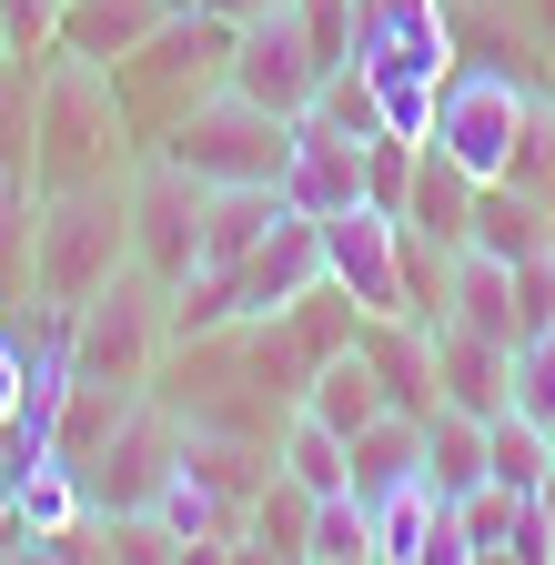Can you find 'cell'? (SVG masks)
Instances as JSON below:
<instances>
[{"label": "cell", "instance_id": "obj_1", "mask_svg": "<svg viewBox=\"0 0 555 565\" xmlns=\"http://www.w3.org/2000/svg\"><path fill=\"white\" fill-rule=\"evenodd\" d=\"M111 273H131V172L41 192V212H31V282H41V303H82Z\"/></svg>", "mask_w": 555, "mask_h": 565}, {"label": "cell", "instance_id": "obj_2", "mask_svg": "<svg viewBox=\"0 0 555 565\" xmlns=\"http://www.w3.org/2000/svg\"><path fill=\"white\" fill-rule=\"evenodd\" d=\"M121 92H111V71L82 61V51H61V71L31 92V182L41 192H72V182H111L121 172Z\"/></svg>", "mask_w": 555, "mask_h": 565}, {"label": "cell", "instance_id": "obj_3", "mask_svg": "<svg viewBox=\"0 0 555 565\" xmlns=\"http://www.w3.org/2000/svg\"><path fill=\"white\" fill-rule=\"evenodd\" d=\"M223 61H233V21L213 11V0H192V11H172L142 51L111 61V92H121V111H142L152 131H172L202 92H223Z\"/></svg>", "mask_w": 555, "mask_h": 565}, {"label": "cell", "instance_id": "obj_4", "mask_svg": "<svg viewBox=\"0 0 555 565\" xmlns=\"http://www.w3.org/2000/svg\"><path fill=\"white\" fill-rule=\"evenodd\" d=\"M162 353H172V303H162V282L131 263L111 273L102 294L72 303V374H102V384H142L162 374Z\"/></svg>", "mask_w": 555, "mask_h": 565}, {"label": "cell", "instance_id": "obj_5", "mask_svg": "<svg viewBox=\"0 0 555 565\" xmlns=\"http://www.w3.org/2000/svg\"><path fill=\"white\" fill-rule=\"evenodd\" d=\"M152 152H172L192 182H284V152H293V121L263 111L243 92H202Z\"/></svg>", "mask_w": 555, "mask_h": 565}, {"label": "cell", "instance_id": "obj_6", "mask_svg": "<svg viewBox=\"0 0 555 565\" xmlns=\"http://www.w3.org/2000/svg\"><path fill=\"white\" fill-rule=\"evenodd\" d=\"M525 111H535V92L515 82V71H495V61H455V71H445V102H435V131H425V141H445V152H455L474 182H505Z\"/></svg>", "mask_w": 555, "mask_h": 565}, {"label": "cell", "instance_id": "obj_7", "mask_svg": "<svg viewBox=\"0 0 555 565\" xmlns=\"http://www.w3.org/2000/svg\"><path fill=\"white\" fill-rule=\"evenodd\" d=\"M202 202H213V182H192L172 152H152L131 172V263H142L162 294L182 273H202Z\"/></svg>", "mask_w": 555, "mask_h": 565}, {"label": "cell", "instance_id": "obj_8", "mask_svg": "<svg viewBox=\"0 0 555 565\" xmlns=\"http://www.w3.org/2000/svg\"><path fill=\"white\" fill-rule=\"evenodd\" d=\"M223 92H243V102H263V111H284V121H293V111H313L323 61H313V41H303V21H293V0H273V11L233 21Z\"/></svg>", "mask_w": 555, "mask_h": 565}, {"label": "cell", "instance_id": "obj_9", "mask_svg": "<svg viewBox=\"0 0 555 565\" xmlns=\"http://www.w3.org/2000/svg\"><path fill=\"white\" fill-rule=\"evenodd\" d=\"M323 282H343L364 313H404V273H394V233H404V212H384V202H343V212H323Z\"/></svg>", "mask_w": 555, "mask_h": 565}, {"label": "cell", "instance_id": "obj_10", "mask_svg": "<svg viewBox=\"0 0 555 565\" xmlns=\"http://www.w3.org/2000/svg\"><path fill=\"white\" fill-rule=\"evenodd\" d=\"M233 323H273V313H293L313 282H323V233H313V212H284L233 273Z\"/></svg>", "mask_w": 555, "mask_h": 565}, {"label": "cell", "instance_id": "obj_11", "mask_svg": "<svg viewBox=\"0 0 555 565\" xmlns=\"http://www.w3.org/2000/svg\"><path fill=\"white\" fill-rule=\"evenodd\" d=\"M364 141L374 131H343L323 111H293V152H284V202L293 212H343V202H364Z\"/></svg>", "mask_w": 555, "mask_h": 565}, {"label": "cell", "instance_id": "obj_12", "mask_svg": "<svg viewBox=\"0 0 555 565\" xmlns=\"http://www.w3.org/2000/svg\"><path fill=\"white\" fill-rule=\"evenodd\" d=\"M455 525H465V555L474 565H555L545 505H535L525 484H495V475H484L474 494H455Z\"/></svg>", "mask_w": 555, "mask_h": 565}, {"label": "cell", "instance_id": "obj_13", "mask_svg": "<svg viewBox=\"0 0 555 565\" xmlns=\"http://www.w3.org/2000/svg\"><path fill=\"white\" fill-rule=\"evenodd\" d=\"M425 333H435V394L495 424V414L515 404V343L474 333V323H425Z\"/></svg>", "mask_w": 555, "mask_h": 565}, {"label": "cell", "instance_id": "obj_14", "mask_svg": "<svg viewBox=\"0 0 555 565\" xmlns=\"http://www.w3.org/2000/svg\"><path fill=\"white\" fill-rule=\"evenodd\" d=\"M474 253H495V263H535L555 253V202H535L525 182H474V223H465Z\"/></svg>", "mask_w": 555, "mask_h": 565}, {"label": "cell", "instance_id": "obj_15", "mask_svg": "<svg viewBox=\"0 0 555 565\" xmlns=\"http://www.w3.org/2000/svg\"><path fill=\"white\" fill-rule=\"evenodd\" d=\"M182 11V0H61V51H82V61H121V51H142L162 21Z\"/></svg>", "mask_w": 555, "mask_h": 565}, {"label": "cell", "instance_id": "obj_16", "mask_svg": "<svg viewBox=\"0 0 555 565\" xmlns=\"http://www.w3.org/2000/svg\"><path fill=\"white\" fill-rule=\"evenodd\" d=\"M404 223H414V233H435L445 253L465 243V223H474V172L445 152V141H425V152H414V182H404Z\"/></svg>", "mask_w": 555, "mask_h": 565}, {"label": "cell", "instance_id": "obj_17", "mask_svg": "<svg viewBox=\"0 0 555 565\" xmlns=\"http://www.w3.org/2000/svg\"><path fill=\"white\" fill-rule=\"evenodd\" d=\"M445 323H474V333L515 343V333H525V323H515V263L455 243V273H445Z\"/></svg>", "mask_w": 555, "mask_h": 565}, {"label": "cell", "instance_id": "obj_18", "mask_svg": "<svg viewBox=\"0 0 555 565\" xmlns=\"http://www.w3.org/2000/svg\"><path fill=\"white\" fill-rule=\"evenodd\" d=\"M303 535H313V484L273 465V475L253 484V505H243L233 555H284V565H303Z\"/></svg>", "mask_w": 555, "mask_h": 565}, {"label": "cell", "instance_id": "obj_19", "mask_svg": "<svg viewBox=\"0 0 555 565\" xmlns=\"http://www.w3.org/2000/svg\"><path fill=\"white\" fill-rule=\"evenodd\" d=\"M404 475H425V414H394L384 404L364 435H343V484H354V494H384Z\"/></svg>", "mask_w": 555, "mask_h": 565}, {"label": "cell", "instance_id": "obj_20", "mask_svg": "<svg viewBox=\"0 0 555 565\" xmlns=\"http://www.w3.org/2000/svg\"><path fill=\"white\" fill-rule=\"evenodd\" d=\"M364 505H374V555H384V565H435V525H445V494H435L425 475H404V484L364 494Z\"/></svg>", "mask_w": 555, "mask_h": 565}, {"label": "cell", "instance_id": "obj_21", "mask_svg": "<svg viewBox=\"0 0 555 565\" xmlns=\"http://www.w3.org/2000/svg\"><path fill=\"white\" fill-rule=\"evenodd\" d=\"M303 414H323L333 435H364V424L384 414V384H374V364H364L354 343H343V353H323V364L303 374Z\"/></svg>", "mask_w": 555, "mask_h": 565}, {"label": "cell", "instance_id": "obj_22", "mask_svg": "<svg viewBox=\"0 0 555 565\" xmlns=\"http://www.w3.org/2000/svg\"><path fill=\"white\" fill-rule=\"evenodd\" d=\"M425 484L445 494V505L484 484V414H465V404H435L425 414Z\"/></svg>", "mask_w": 555, "mask_h": 565}, {"label": "cell", "instance_id": "obj_23", "mask_svg": "<svg viewBox=\"0 0 555 565\" xmlns=\"http://www.w3.org/2000/svg\"><path fill=\"white\" fill-rule=\"evenodd\" d=\"M303 565H374V505L354 484L313 494V535H303Z\"/></svg>", "mask_w": 555, "mask_h": 565}, {"label": "cell", "instance_id": "obj_24", "mask_svg": "<svg viewBox=\"0 0 555 565\" xmlns=\"http://www.w3.org/2000/svg\"><path fill=\"white\" fill-rule=\"evenodd\" d=\"M484 475H495V484H525V494L555 475V435H545L525 404H505L495 424H484Z\"/></svg>", "mask_w": 555, "mask_h": 565}, {"label": "cell", "instance_id": "obj_25", "mask_svg": "<svg viewBox=\"0 0 555 565\" xmlns=\"http://www.w3.org/2000/svg\"><path fill=\"white\" fill-rule=\"evenodd\" d=\"M273 465L303 475L313 494H333V484H343V435H333L323 414H303V404H293V414H284V435H273Z\"/></svg>", "mask_w": 555, "mask_h": 565}, {"label": "cell", "instance_id": "obj_26", "mask_svg": "<svg viewBox=\"0 0 555 565\" xmlns=\"http://www.w3.org/2000/svg\"><path fill=\"white\" fill-rule=\"evenodd\" d=\"M515 404H525L535 424H555V323H535V333L515 343Z\"/></svg>", "mask_w": 555, "mask_h": 565}, {"label": "cell", "instance_id": "obj_27", "mask_svg": "<svg viewBox=\"0 0 555 565\" xmlns=\"http://www.w3.org/2000/svg\"><path fill=\"white\" fill-rule=\"evenodd\" d=\"M61 51V0H0V61Z\"/></svg>", "mask_w": 555, "mask_h": 565}, {"label": "cell", "instance_id": "obj_28", "mask_svg": "<svg viewBox=\"0 0 555 565\" xmlns=\"http://www.w3.org/2000/svg\"><path fill=\"white\" fill-rule=\"evenodd\" d=\"M414 152H425V141H394V131H374V141H364V202L404 212V182H414Z\"/></svg>", "mask_w": 555, "mask_h": 565}, {"label": "cell", "instance_id": "obj_29", "mask_svg": "<svg viewBox=\"0 0 555 565\" xmlns=\"http://www.w3.org/2000/svg\"><path fill=\"white\" fill-rule=\"evenodd\" d=\"M515 323L535 333V323H555V253H535V263H515ZM515 333V343H525Z\"/></svg>", "mask_w": 555, "mask_h": 565}, {"label": "cell", "instance_id": "obj_30", "mask_svg": "<svg viewBox=\"0 0 555 565\" xmlns=\"http://www.w3.org/2000/svg\"><path fill=\"white\" fill-rule=\"evenodd\" d=\"M21 394H31V353H21L11 333H0V424L21 414Z\"/></svg>", "mask_w": 555, "mask_h": 565}, {"label": "cell", "instance_id": "obj_31", "mask_svg": "<svg viewBox=\"0 0 555 565\" xmlns=\"http://www.w3.org/2000/svg\"><path fill=\"white\" fill-rule=\"evenodd\" d=\"M213 11H223V21H253V11H273V0H213Z\"/></svg>", "mask_w": 555, "mask_h": 565}, {"label": "cell", "instance_id": "obj_32", "mask_svg": "<svg viewBox=\"0 0 555 565\" xmlns=\"http://www.w3.org/2000/svg\"><path fill=\"white\" fill-rule=\"evenodd\" d=\"M535 505H545V535H555V475H545V484H535Z\"/></svg>", "mask_w": 555, "mask_h": 565}, {"label": "cell", "instance_id": "obj_33", "mask_svg": "<svg viewBox=\"0 0 555 565\" xmlns=\"http://www.w3.org/2000/svg\"><path fill=\"white\" fill-rule=\"evenodd\" d=\"M545 435H555V424H545Z\"/></svg>", "mask_w": 555, "mask_h": 565}]
</instances>
